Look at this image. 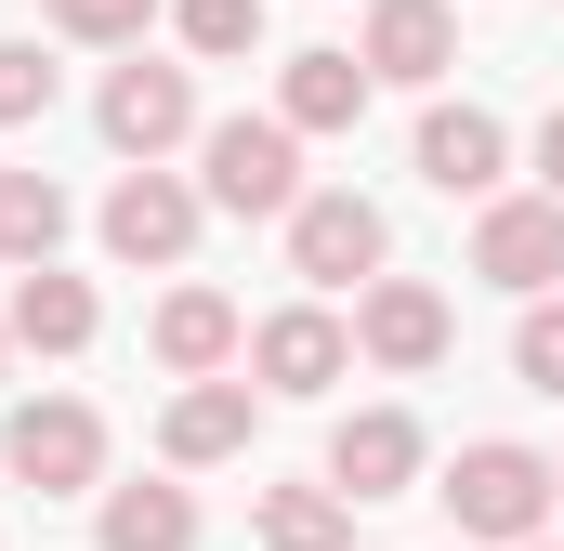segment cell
<instances>
[{
	"label": "cell",
	"instance_id": "obj_1",
	"mask_svg": "<svg viewBox=\"0 0 564 551\" xmlns=\"http://www.w3.org/2000/svg\"><path fill=\"white\" fill-rule=\"evenodd\" d=\"M197 197H210V210H302V197H315V184H302V132H289V119H210V132H197Z\"/></svg>",
	"mask_w": 564,
	"mask_h": 551
},
{
	"label": "cell",
	"instance_id": "obj_2",
	"mask_svg": "<svg viewBox=\"0 0 564 551\" xmlns=\"http://www.w3.org/2000/svg\"><path fill=\"white\" fill-rule=\"evenodd\" d=\"M446 512H459V539H512V551H525L539 526H552V460L512 446V433H486V446H459Z\"/></svg>",
	"mask_w": 564,
	"mask_h": 551
},
{
	"label": "cell",
	"instance_id": "obj_3",
	"mask_svg": "<svg viewBox=\"0 0 564 551\" xmlns=\"http://www.w3.org/2000/svg\"><path fill=\"white\" fill-rule=\"evenodd\" d=\"M0 473L26 499H79V486H106V420L79 408V395H40V408L0 420Z\"/></svg>",
	"mask_w": 564,
	"mask_h": 551
},
{
	"label": "cell",
	"instance_id": "obj_4",
	"mask_svg": "<svg viewBox=\"0 0 564 551\" xmlns=\"http://www.w3.org/2000/svg\"><path fill=\"white\" fill-rule=\"evenodd\" d=\"M394 263V224H381V197H355V184H315L302 210H289V276H315V289H381Z\"/></svg>",
	"mask_w": 564,
	"mask_h": 551
},
{
	"label": "cell",
	"instance_id": "obj_5",
	"mask_svg": "<svg viewBox=\"0 0 564 551\" xmlns=\"http://www.w3.org/2000/svg\"><path fill=\"white\" fill-rule=\"evenodd\" d=\"M446 342H459L446 289H421V276H381V289H355V355H368V368L421 381V368H446Z\"/></svg>",
	"mask_w": 564,
	"mask_h": 551
},
{
	"label": "cell",
	"instance_id": "obj_6",
	"mask_svg": "<svg viewBox=\"0 0 564 551\" xmlns=\"http://www.w3.org/2000/svg\"><path fill=\"white\" fill-rule=\"evenodd\" d=\"M473 276L512 289V302H552V276H564V210H552V197H486V224H473Z\"/></svg>",
	"mask_w": 564,
	"mask_h": 551
},
{
	"label": "cell",
	"instance_id": "obj_7",
	"mask_svg": "<svg viewBox=\"0 0 564 551\" xmlns=\"http://www.w3.org/2000/svg\"><path fill=\"white\" fill-rule=\"evenodd\" d=\"M93 119H106V144H119V158H132V171H158V158H171V144L197 132V79H184V66H119V79H106V106H93Z\"/></svg>",
	"mask_w": 564,
	"mask_h": 551
},
{
	"label": "cell",
	"instance_id": "obj_8",
	"mask_svg": "<svg viewBox=\"0 0 564 551\" xmlns=\"http://www.w3.org/2000/svg\"><path fill=\"white\" fill-rule=\"evenodd\" d=\"M197 210H210V197H197L184 171H119L106 250H119V263H184V250H197Z\"/></svg>",
	"mask_w": 564,
	"mask_h": 551
},
{
	"label": "cell",
	"instance_id": "obj_9",
	"mask_svg": "<svg viewBox=\"0 0 564 551\" xmlns=\"http://www.w3.org/2000/svg\"><path fill=\"white\" fill-rule=\"evenodd\" d=\"M328 486L368 512V499H408L421 486V420L408 408H355L341 433H328Z\"/></svg>",
	"mask_w": 564,
	"mask_h": 551
},
{
	"label": "cell",
	"instance_id": "obj_10",
	"mask_svg": "<svg viewBox=\"0 0 564 551\" xmlns=\"http://www.w3.org/2000/svg\"><path fill=\"white\" fill-rule=\"evenodd\" d=\"M250 368H263V395H328L341 368H355V328L328 315V302H289L250 328Z\"/></svg>",
	"mask_w": 564,
	"mask_h": 551
},
{
	"label": "cell",
	"instance_id": "obj_11",
	"mask_svg": "<svg viewBox=\"0 0 564 551\" xmlns=\"http://www.w3.org/2000/svg\"><path fill=\"white\" fill-rule=\"evenodd\" d=\"M355 66H368V79H408V93H433V79L459 66V13H446V0H368Z\"/></svg>",
	"mask_w": 564,
	"mask_h": 551
},
{
	"label": "cell",
	"instance_id": "obj_12",
	"mask_svg": "<svg viewBox=\"0 0 564 551\" xmlns=\"http://www.w3.org/2000/svg\"><path fill=\"white\" fill-rule=\"evenodd\" d=\"M144 355H158L171 381H224V355H250V328H237L224 289H171V302L144 315Z\"/></svg>",
	"mask_w": 564,
	"mask_h": 551
},
{
	"label": "cell",
	"instance_id": "obj_13",
	"mask_svg": "<svg viewBox=\"0 0 564 551\" xmlns=\"http://www.w3.org/2000/svg\"><path fill=\"white\" fill-rule=\"evenodd\" d=\"M499 171H512V132L486 106H433L421 119V184L433 197H499Z\"/></svg>",
	"mask_w": 564,
	"mask_h": 551
},
{
	"label": "cell",
	"instance_id": "obj_14",
	"mask_svg": "<svg viewBox=\"0 0 564 551\" xmlns=\"http://www.w3.org/2000/svg\"><path fill=\"white\" fill-rule=\"evenodd\" d=\"M0 328H13L26 355H79V342L106 328V302H93V276L40 263V276H13V302H0Z\"/></svg>",
	"mask_w": 564,
	"mask_h": 551
},
{
	"label": "cell",
	"instance_id": "obj_15",
	"mask_svg": "<svg viewBox=\"0 0 564 551\" xmlns=\"http://www.w3.org/2000/svg\"><path fill=\"white\" fill-rule=\"evenodd\" d=\"M158 446H171V473L237 460V446H250V381H184V395H171V420H158Z\"/></svg>",
	"mask_w": 564,
	"mask_h": 551
},
{
	"label": "cell",
	"instance_id": "obj_16",
	"mask_svg": "<svg viewBox=\"0 0 564 551\" xmlns=\"http://www.w3.org/2000/svg\"><path fill=\"white\" fill-rule=\"evenodd\" d=\"M276 119L289 132H355L368 119V66L355 53H289L276 66Z\"/></svg>",
	"mask_w": 564,
	"mask_h": 551
},
{
	"label": "cell",
	"instance_id": "obj_17",
	"mask_svg": "<svg viewBox=\"0 0 564 551\" xmlns=\"http://www.w3.org/2000/svg\"><path fill=\"white\" fill-rule=\"evenodd\" d=\"M250 539L263 551H355V499L341 486H263L250 499Z\"/></svg>",
	"mask_w": 564,
	"mask_h": 551
},
{
	"label": "cell",
	"instance_id": "obj_18",
	"mask_svg": "<svg viewBox=\"0 0 564 551\" xmlns=\"http://www.w3.org/2000/svg\"><path fill=\"white\" fill-rule=\"evenodd\" d=\"M93 539L106 551H197V499H184V486H106Z\"/></svg>",
	"mask_w": 564,
	"mask_h": 551
},
{
	"label": "cell",
	"instance_id": "obj_19",
	"mask_svg": "<svg viewBox=\"0 0 564 551\" xmlns=\"http://www.w3.org/2000/svg\"><path fill=\"white\" fill-rule=\"evenodd\" d=\"M53 250H66V184L53 171H0V263L40 276Z\"/></svg>",
	"mask_w": 564,
	"mask_h": 551
},
{
	"label": "cell",
	"instance_id": "obj_20",
	"mask_svg": "<svg viewBox=\"0 0 564 551\" xmlns=\"http://www.w3.org/2000/svg\"><path fill=\"white\" fill-rule=\"evenodd\" d=\"M171 26H184V53H210V66H224V53H250V40H263V0H171Z\"/></svg>",
	"mask_w": 564,
	"mask_h": 551
},
{
	"label": "cell",
	"instance_id": "obj_21",
	"mask_svg": "<svg viewBox=\"0 0 564 551\" xmlns=\"http://www.w3.org/2000/svg\"><path fill=\"white\" fill-rule=\"evenodd\" d=\"M53 26H66V40H93V53H132L144 26H158V0H53Z\"/></svg>",
	"mask_w": 564,
	"mask_h": 551
},
{
	"label": "cell",
	"instance_id": "obj_22",
	"mask_svg": "<svg viewBox=\"0 0 564 551\" xmlns=\"http://www.w3.org/2000/svg\"><path fill=\"white\" fill-rule=\"evenodd\" d=\"M512 368H525V395H552V408H564V302H525V328H512Z\"/></svg>",
	"mask_w": 564,
	"mask_h": 551
},
{
	"label": "cell",
	"instance_id": "obj_23",
	"mask_svg": "<svg viewBox=\"0 0 564 551\" xmlns=\"http://www.w3.org/2000/svg\"><path fill=\"white\" fill-rule=\"evenodd\" d=\"M26 119H53V66H40V40H0V132H26Z\"/></svg>",
	"mask_w": 564,
	"mask_h": 551
},
{
	"label": "cell",
	"instance_id": "obj_24",
	"mask_svg": "<svg viewBox=\"0 0 564 551\" xmlns=\"http://www.w3.org/2000/svg\"><path fill=\"white\" fill-rule=\"evenodd\" d=\"M539 197H552V210H564V106H552V119H539Z\"/></svg>",
	"mask_w": 564,
	"mask_h": 551
},
{
	"label": "cell",
	"instance_id": "obj_25",
	"mask_svg": "<svg viewBox=\"0 0 564 551\" xmlns=\"http://www.w3.org/2000/svg\"><path fill=\"white\" fill-rule=\"evenodd\" d=\"M0 355H13V328H0Z\"/></svg>",
	"mask_w": 564,
	"mask_h": 551
},
{
	"label": "cell",
	"instance_id": "obj_26",
	"mask_svg": "<svg viewBox=\"0 0 564 551\" xmlns=\"http://www.w3.org/2000/svg\"><path fill=\"white\" fill-rule=\"evenodd\" d=\"M525 551H552V539H525Z\"/></svg>",
	"mask_w": 564,
	"mask_h": 551
},
{
	"label": "cell",
	"instance_id": "obj_27",
	"mask_svg": "<svg viewBox=\"0 0 564 551\" xmlns=\"http://www.w3.org/2000/svg\"><path fill=\"white\" fill-rule=\"evenodd\" d=\"M552 486H564V460H552Z\"/></svg>",
	"mask_w": 564,
	"mask_h": 551
}]
</instances>
